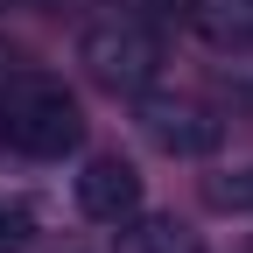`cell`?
<instances>
[{"label": "cell", "mask_w": 253, "mask_h": 253, "mask_svg": "<svg viewBox=\"0 0 253 253\" xmlns=\"http://www.w3.org/2000/svg\"><path fill=\"white\" fill-rule=\"evenodd\" d=\"M0 141L28 162H63V155L84 148V106L63 91L56 78H36V71H7L0 84Z\"/></svg>", "instance_id": "obj_1"}, {"label": "cell", "mask_w": 253, "mask_h": 253, "mask_svg": "<svg viewBox=\"0 0 253 253\" xmlns=\"http://www.w3.org/2000/svg\"><path fill=\"white\" fill-rule=\"evenodd\" d=\"M78 63H84V78L99 84V91H113V99H141V91L162 78L169 49H162V36H155L148 21L106 14V21H91L84 36H78Z\"/></svg>", "instance_id": "obj_2"}, {"label": "cell", "mask_w": 253, "mask_h": 253, "mask_svg": "<svg viewBox=\"0 0 253 253\" xmlns=\"http://www.w3.org/2000/svg\"><path fill=\"white\" fill-rule=\"evenodd\" d=\"M134 126H141L148 148L176 155V162H204V155L225 148V113H218V106L183 99V91H155V84L134 99Z\"/></svg>", "instance_id": "obj_3"}, {"label": "cell", "mask_w": 253, "mask_h": 253, "mask_svg": "<svg viewBox=\"0 0 253 253\" xmlns=\"http://www.w3.org/2000/svg\"><path fill=\"white\" fill-rule=\"evenodd\" d=\"M78 211L99 218V225H120V218L141 211V169L126 155H91L78 169Z\"/></svg>", "instance_id": "obj_4"}, {"label": "cell", "mask_w": 253, "mask_h": 253, "mask_svg": "<svg viewBox=\"0 0 253 253\" xmlns=\"http://www.w3.org/2000/svg\"><path fill=\"white\" fill-rule=\"evenodd\" d=\"M183 21L197 28L211 49L253 56V0H183Z\"/></svg>", "instance_id": "obj_5"}, {"label": "cell", "mask_w": 253, "mask_h": 253, "mask_svg": "<svg viewBox=\"0 0 253 253\" xmlns=\"http://www.w3.org/2000/svg\"><path fill=\"white\" fill-rule=\"evenodd\" d=\"M120 253H197V232L176 225V218H155V211H134L120 218Z\"/></svg>", "instance_id": "obj_6"}, {"label": "cell", "mask_w": 253, "mask_h": 253, "mask_svg": "<svg viewBox=\"0 0 253 253\" xmlns=\"http://www.w3.org/2000/svg\"><path fill=\"white\" fill-rule=\"evenodd\" d=\"M204 204H211V211H253V169L204 176Z\"/></svg>", "instance_id": "obj_7"}, {"label": "cell", "mask_w": 253, "mask_h": 253, "mask_svg": "<svg viewBox=\"0 0 253 253\" xmlns=\"http://www.w3.org/2000/svg\"><path fill=\"white\" fill-rule=\"evenodd\" d=\"M28 239H36V211L21 197H0V253H21Z\"/></svg>", "instance_id": "obj_8"}]
</instances>
